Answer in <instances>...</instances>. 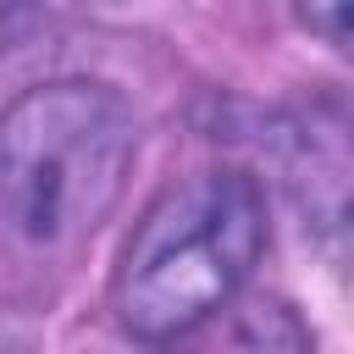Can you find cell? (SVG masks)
<instances>
[{
    "label": "cell",
    "mask_w": 354,
    "mask_h": 354,
    "mask_svg": "<svg viewBox=\"0 0 354 354\" xmlns=\"http://www.w3.org/2000/svg\"><path fill=\"white\" fill-rule=\"evenodd\" d=\"M138 116L111 83L55 77L0 111V299H33L111 221Z\"/></svg>",
    "instance_id": "obj_1"
},
{
    "label": "cell",
    "mask_w": 354,
    "mask_h": 354,
    "mask_svg": "<svg viewBox=\"0 0 354 354\" xmlns=\"http://www.w3.org/2000/svg\"><path fill=\"white\" fill-rule=\"evenodd\" d=\"M266 249V194L238 166L171 183L133 227L111 277V310L133 337H177L216 315Z\"/></svg>",
    "instance_id": "obj_2"
},
{
    "label": "cell",
    "mask_w": 354,
    "mask_h": 354,
    "mask_svg": "<svg viewBox=\"0 0 354 354\" xmlns=\"http://www.w3.org/2000/svg\"><path fill=\"white\" fill-rule=\"evenodd\" d=\"M299 22H304V28H321L332 44H343V39H348L354 11H348V6H332V11H299Z\"/></svg>",
    "instance_id": "obj_3"
},
{
    "label": "cell",
    "mask_w": 354,
    "mask_h": 354,
    "mask_svg": "<svg viewBox=\"0 0 354 354\" xmlns=\"http://www.w3.org/2000/svg\"><path fill=\"white\" fill-rule=\"evenodd\" d=\"M0 354H28V343H22V332L0 315Z\"/></svg>",
    "instance_id": "obj_4"
}]
</instances>
